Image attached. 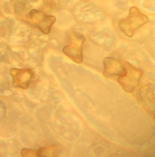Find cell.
Instances as JSON below:
<instances>
[{"label":"cell","instance_id":"4","mask_svg":"<svg viewBox=\"0 0 155 157\" xmlns=\"http://www.w3.org/2000/svg\"><path fill=\"white\" fill-rule=\"evenodd\" d=\"M10 72L13 78V85L14 87L28 89L33 76L32 70L12 68Z\"/></svg>","mask_w":155,"mask_h":157},{"label":"cell","instance_id":"5","mask_svg":"<svg viewBox=\"0 0 155 157\" xmlns=\"http://www.w3.org/2000/svg\"><path fill=\"white\" fill-rule=\"evenodd\" d=\"M104 77L109 78L115 76H121L124 73V68L122 64L113 57H107L104 60Z\"/></svg>","mask_w":155,"mask_h":157},{"label":"cell","instance_id":"1","mask_svg":"<svg viewBox=\"0 0 155 157\" xmlns=\"http://www.w3.org/2000/svg\"><path fill=\"white\" fill-rule=\"evenodd\" d=\"M148 21L149 19L146 15L141 13L137 7L132 6L128 16L118 21V29L127 36L131 37L137 29L145 25Z\"/></svg>","mask_w":155,"mask_h":157},{"label":"cell","instance_id":"3","mask_svg":"<svg viewBox=\"0 0 155 157\" xmlns=\"http://www.w3.org/2000/svg\"><path fill=\"white\" fill-rule=\"evenodd\" d=\"M85 42L84 36L74 34L71 35L70 44L64 48L63 51L75 63L81 64L83 61V49Z\"/></svg>","mask_w":155,"mask_h":157},{"label":"cell","instance_id":"7","mask_svg":"<svg viewBox=\"0 0 155 157\" xmlns=\"http://www.w3.org/2000/svg\"><path fill=\"white\" fill-rule=\"evenodd\" d=\"M57 147L56 146H49L42 147L37 152L38 157H52L56 155L57 152Z\"/></svg>","mask_w":155,"mask_h":157},{"label":"cell","instance_id":"2","mask_svg":"<svg viewBox=\"0 0 155 157\" xmlns=\"http://www.w3.org/2000/svg\"><path fill=\"white\" fill-rule=\"evenodd\" d=\"M124 68V73L118 78V81L126 92L131 93L139 84L143 71L129 63H125Z\"/></svg>","mask_w":155,"mask_h":157},{"label":"cell","instance_id":"8","mask_svg":"<svg viewBox=\"0 0 155 157\" xmlns=\"http://www.w3.org/2000/svg\"><path fill=\"white\" fill-rule=\"evenodd\" d=\"M21 155L22 156L24 157L37 156V154L34 151L28 149H22Z\"/></svg>","mask_w":155,"mask_h":157},{"label":"cell","instance_id":"6","mask_svg":"<svg viewBox=\"0 0 155 157\" xmlns=\"http://www.w3.org/2000/svg\"><path fill=\"white\" fill-rule=\"evenodd\" d=\"M56 18L53 16H44L39 24V29L45 34L49 33L52 25L55 23Z\"/></svg>","mask_w":155,"mask_h":157}]
</instances>
